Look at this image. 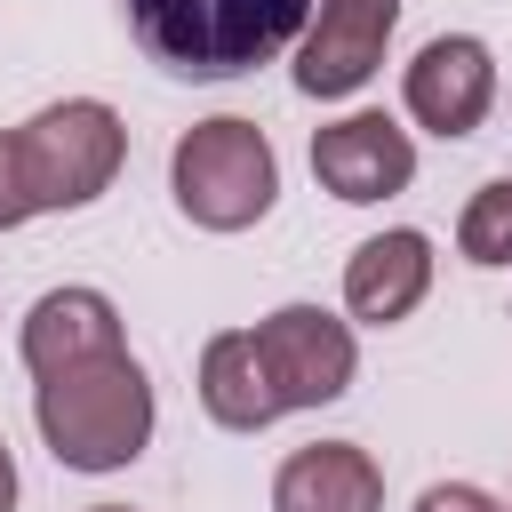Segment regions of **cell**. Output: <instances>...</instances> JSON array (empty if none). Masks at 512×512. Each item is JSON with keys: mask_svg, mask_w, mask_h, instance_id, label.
I'll list each match as a JSON object with an SVG mask.
<instances>
[{"mask_svg": "<svg viewBox=\"0 0 512 512\" xmlns=\"http://www.w3.org/2000/svg\"><path fill=\"white\" fill-rule=\"evenodd\" d=\"M32 416H40V440H48L56 464H72V472H120L152 440V384L128 360V344H104V352L40 368Z\"/></svg>", "mask_w": 512, "mask_h": 512, "instance_id": "6da1fadb", "label": "cell"}, {"mask_svg": "<svg viewBox=\"0 0 512 512\" xmlns=\"http://www.w3.org/2000/svg\"><path fill=\"white\" fill-rule=\"evenodd\" d=\"M312 0H128L136 40L184 72V80H232L248 64H272L304 32Z\"/></svg>", "mask_w": 512, "mask_h": 512, "instance_id": "7a4b0ae2", "label": "cell"}, {"mask_svg": "<svg viewBox=\"0 0 512 512\" xmlns=\"http://www.w3.org/2000/svg\"><path fill=\"white\" fill-rule=\"evenodd\" d=\"M8 144H16V184H24L32 216L40 208H88L128 160V128L96 96H64V104L32 112L24 128H8Z\"/></svg>", "mask_w": 512, "mask_h": 512, "instance_id": "3957f363", "label": "cell"}, {"mask_svg": "<svg viewBox=\"0 0 512 512\" xmlns=\"http://www.w3.org/2000/svg\"><path fill=\"white\" fill-rule=\"evenodd\" d=\"M168 184H176V208L200 232H248L280 192V160H272L256 120H200V128L176 136Z\"/></svg>", "mask_w": 512, "mask_h": 512, "instance_id": "277c9868", "label": "cell"}, {"mask_svg": "<svg viewBox=\"0 0 512 512\" xmlns=\"http://www.w3.org/2000/svg\"><path fill=\"white\" fill-rule=\"evenodd\" d=\"M248 336H256V360H264V376H272L280 416H288V408L336 400V392L352 384V368H360L352 328H344L336 312H320V304H280V312L256 320Z\"/></svg>", "mask_w": 512, "mask_h": 512, "instance_id": "5b68a950", "label": "cell"}, {"mask_svg": "<svg viewBox=\"0 0 512 512\" xmlns=\"http://www.w3.org/2000/svg\"><path fill=\"white\" fill-rule=\"evenodd\" d=\"M400 96H408V112H416L432 136H472V128L488 120V104H496L488 40H472V32L424 40L416 64H408V80H400Z\"/></svg>", "mask_w": 512, "mask_h": 512, "instance_id": "8992f818", "label": "cell"}, {"mask_svg": "<svg viewBox=\"0 0 512 512\" xmlns=\"http://www.w3.org/2000/svg\"><path fill=\"white\" fill-rule=\"evenodd\" d=\"M312 176H320L336 200L368 208V200L408 192V176H416V144H408L400 120H384V112H352V120H328V128L312 136Z\"/></svg>", "mask_w": 512, "mask_h": 512, "instance_id": "52a82bcc", "label": "cell"}, {"mask_svg": "<svg viewBox=\"0 0 512 512\" xmlns=\"http://www.w3.org/2000/svg\"><path fill=\"white\" fill-rule=\"evenodd\" d=\"M392 24H400V0H320L304 56H296V88L304 96H352L384 64Z\"/></svg>", "mask_w": 512, "mask_h": 512, "instance_id": "ba28073f", "label": "cell"}, {"mask_svg": "<svg viewBox=\"0 0 512 512\" xmlns=\"http://www.w3.org/2000/svg\"><path fill=\"white\" fill-rule=\"evenodd\" d=\"M424 288H432V240L408 232V224L360 240L352 264H344V304H352V320H368V328L408 320V312L424 304Z\"/></svg>", "mask_w": 512, "mask_h": 512, "instance_id": "9c48e42d", "label": "cell"}, {"mask_svg": "<svg viewBox=\"0 0 512 512\" xmlns=\"http://www.w3.org/2000/svg\"><path fill=\"white\" fill-rule=\"evenodd\" d=\"M272 512H384V472L352 440H312L280 464Z\"/></svg>", "mask_w": 512, "mask_h": 512, "instance_id": "30bf717a", "label": "cell"}, {"mask_svg": "<svg viewBox=\"0 0 512 512\" xmlns=\"http://www.w3.org/2000/svg\"><path fill=\"white\" fill-rule=\"evenodd\" d=\"M104 344H120V312L96 288H48L24 312V368L32 376L56 360H80V352H104Z\"/></svg>", "mask_w": 512, "mask_h": 512, "instance_id": "8fae6325", "label": "cell"}, {"mask_svg": "<svg viewBox=\"0 0 512 512\" xmlns=\"http://www.w3.org/2000/svg\"><path fill=\"white\" fill-rule=\"evenodd\" d=\"M200 408H208L224 432H264V424L280 416L272 376H264L248 328H232V336H216V344L200 352Z\"/></svg>", "mask_w": 512, "mask_h": 512, "instance_id": "7c38bea8", "label": "cell"}, {"mask_svg": "<svg viewBox=\"0 0 512 512\" xmlns=\"http://www.w3.org/2000/svg\"><path fill=\"white\" fill-rule=\"evenodd\" d=\"M456 248H464L472 264H512V176H496V184H480V192L464 200Z\"/></svg>", "mask_w": 512, "mask_h": 512, "instance_id": "4fadbf2b", "label": "cell"}, {"mask_svg": "<svg viewBox=\"0 0 512 512\" xmlns=\"http://www.w3.org/2000/svg\"><path fill=\"white\" fill-rule=\"evenodd\" d=\"M416 512H504V504L488 488H472V480H440V488L416 496Z\"/></svg>", "mask_w": 512, "mask_h": 512, "instance_id": "5bb4252c", "label": "cell"}, {"mask_svg": "<svg viewBox=\"0 0 512 512\" xmlns=\"http://www.w3.org/2000/svg\"><path fill=\"white\" fill-rule=\"evenodd\" d=\"M32 208H24V184H16V144H8V128H0V232L8 224H24Z\"/></svg>", "mask_w": 512, "mask_h": 512, "instance_id": "9a60e30c", "label": "cell"}, {"mask_svg": "<svg viewBox=\"0 0 512 512\" xmlns=\"http://www.w3.org/2000/svg\"><path fill=\"white\" fill-rule=\"evenodd\" d=\"M0 512H16V456H8V440H0Z\"/></svg>", "mask_w": 512, "mask_h": 512, "instance_id": "2e32d148", "label": "cell"}, {"mask_svg": "<svg viewBox=\"0 0 512 512\" xmlns=\"http://www.w3.org/2000/svg\"><path fill=\"white\" fill-rule=\"evenodd\" d=\"M88 512H128V504H88Z\"/></svg>", "mask_w": 512, "mask_h": 512, "instance_id": "e0dca14e", "label": "cell"}]
</instances>
